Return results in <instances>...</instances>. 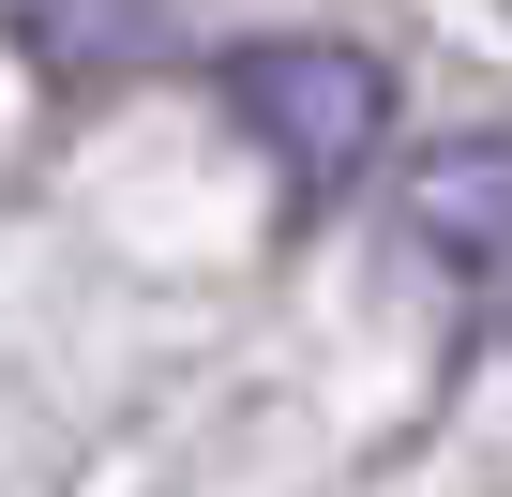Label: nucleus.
<instances>
[{
  "instance_id": "1",
  "label": "nucleus",
  "mask_w": 512,
  "mask_h": 497,
  "mask_svg": "<svg viewBox=\"0 0 512 497\" xmlns=\"http://www.w3.org/2000/svg\"><path fill=\"white\" fill-rule=\"evenodd\" d=\"M226 106H241V136L272 151L302 196L362 181V166H377V136H392V76H377V46H332V31L226 46Z\"/></svg>"
},
{
  "instance_id": "2",
  "label": "nucleus",
  "mask_w": 512,
  "mask_h": 497,
  "mask_svg": "<svg viewBox=\"0 0 512 497\" xmlns=\"http://www.w3.org/2000/svg\"><path fill=\"white\" fill-rule=\"evenodd\" d=\"M392 226H407V257H422L452 302L512 317V136H437V151H407Z\"/></svg>"
}]
</instances>
